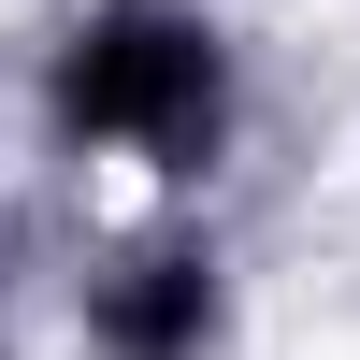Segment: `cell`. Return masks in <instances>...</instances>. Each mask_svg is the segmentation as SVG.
Wrapping results in <instances>:
<instances>
[{"mask_svg":"<svg viewBox=\"0 0 360 360\" xmlns=\"http://www.w3.org/2000/svg\"><path fill=\"white\" fill-rule=\"evenodd\" d=\"M58 130L130 144V159H159V173H202L217 130H231V58L202 44V29H173V15H115V29H86V44L58 58Z\"/></svg>","mask_w":360,"mask_h":360,"instance_id":"cell-1","label":"cell"},{"mask_svg":"<svg viewBox=\"0 0 360 360\" xmlns=\"http://www.w3.org/2000/svg\"><path fill=\"white\" fill-rule=\"evenodd\" d=\"M86 332H101V360H202V332H217V274H202L188 245L130 259V274L86 303Z\"/></svg>","mask_w":360,"mask_h":360,"instance_id":"cell-2","label":"cell"}]
</instances>
